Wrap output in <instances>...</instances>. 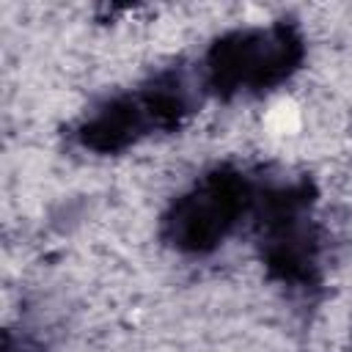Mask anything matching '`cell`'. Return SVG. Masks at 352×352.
<instances>
[{"instance_id": "4", "label": "cell", "mask_w": 352, "mask_h": 352, "mask_svg": "<svg viewBox=\"0 0 352 352\" xmlns=\"http://www.w3.org/2000/svg\"><path fill=\"white\" fill-rule=\"evenodd\" d=\"M256 198V170L217 162L176 192L160 214V242L179 256H212L248 220Z\"/></svg>"}, {"instance_id": "5", "label": "cell", "mask_w": 352, "mask_h": 352, "mask_svg": "<svg viewBox=\"0 0 352 352\" xmlns=\"http://www.w3.org/2000/svg\"><path fill=\"white\" fill-rule=\"evenodd\" d=\"M6 352H14V349H11V346H6Z\"/></svg>"}, {"instance_id": "3", "label": "cell", "mask_w": 352, "mask_h": 352, "mask_svg": "<svg viewBox=\"0 0 352 352\" xmlns=\"http://www.w3.org/2000/svg\"><path fill=\"white\" fill-rule=\"evenodd\" d=\"M305 55V36L289 16L267 25H242L209 41L198 63V77L204 94L220 102L267 96L302 69Z\"/></svg>"}, {"instance_id": "2", "label": "cell", "mask_w": 352, "mask_h": 352, "mask_svg": "<svg viewBox=\"0 0 352 352\" xmlns=\"http://www.w3.org/2000/svg\"><path fill=\"white\" fill-rule=\"evenodd\" d=\"M204 96L198 69L179 60L94 102L69 126V140L96 157H116L146 138L179 132L198 113Z\"/></svg>"}, {"instance_id": "1", "label": "cell", "mask_w": 352, "mask_h": 352, "mask_svg": "<svg viewBox=\"0 0 352 352\" xmlns=\"http://www.w3.org/2000/svg\"><path fill=\"white\" fill-rule=\"evenodd\" d=\"M319 187L308 173L256 168L250 234L270 283L297 300H316L324 286V228L316 217Z\"/></svg>"}, {"instance_id": "6", "label": "cell", "mask_w": 352, "mask_h": 352, "mask_svg": "<svg viewBox=\"0 0 352 352\" xmlns=\"http://www.w3.org/2000/svg\"><path fill=\"white\" fill-rule=\"evenodd\" d=\"M349 352H352V349H349Z\"/></svg>"}]
</instances>
